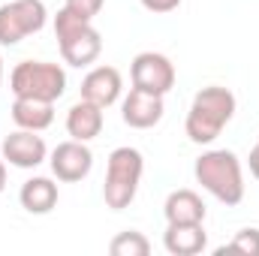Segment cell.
<instances>
[{"label": "cell", "instance_id": "obj_11", "mask_svg": "<svg viewBox=\"0 0 259 256\" xmlns=\"http://www.w3.org/2000/svg\"><path fill=\"white\" fill-rule=\"evenodd\" d=\"M121 91H124V78L115 66H94L81 78V100H88L100 109H109L112 103H118Z\"/></svg>", "mask_w": 259, "mask_h": 256}, {"label": "cell", "instance_id": "obj_15", "mask_svg": "<svg viewBox=\"0 0 259 256\" xmlns=\"http://www.w3.org/2000/svg\"><path fill=\"white\" fill-rule=\"evenodd\" d=\"M166 223H202L205 220V202L196 190H172L163 205Z\"/></svg>", "mask_w": 259, "mask_h": 256}, {"label": "cell", "instance_id": "obj_14", "mask_svg": "<svg viewBox=\"0 0 259 256\" xmlns=\"http://www.w3.org/2000/svg\"><path fill=\"white\" fill-rule=\"evenodd\" d=\"M66 133L78 142H91L103 133V109L88 103V100H78L69 112H66Z\"/></svg>", "mask_w": 259, "mask_h": 256}, {"label": "cell", "instance_id": "obj_22", "mask_svg": "<svg viewBox=\"0 0 259 256\" xmlns=\"http://www.w3.org/2000/svg\"><path fill=\"white\" fill-rule=\"evenodd\" d=\"M6 190V160L0 157V193Z\"/></svg>", "mask_w": 259, "mask_h": 256}, {"label": "cell", "instance_id": "obj_16", "mask_svg": "<svg viewBox=\"0 0 259 256\" xmlns=\"http://www.w3.org/2000/svg\"><path fill=\"white\" fill-rule=\"evenodd\" d=\"M58 199H61V193L52 178H30L18 190V202L27 214H49L58 205Z\"/></svg>", "mask_w": 259, "mask_h": 256}, {"label": "cell", "instance_id": "obj_3", "mask_svg": "<svg viewBox=\"0 0 259 256\" xmlns=\"http://www.w3.org/2000/svg\"><path fill=\"white\" fill-rule=\"evenodd\" d=\"M55 36H58V46H61V58L69 66H78V69L91 66L103 52L100 30L88 18L75 15L66 6L58 9V15H55Z\"/></svg>", "mask_w": 259, "mask_h": 256}, {"label": "cell", "instance_id": "obj_12", "mask_svg": "<svg viewBox=\"0 0 259 256\" xmlns=\"http://www.w3.org/2000/svg\"><path fill=\"white\" fill-rule=\"evenodd\" d=\"M163 247L172 256H196L208 247L202 223H169L163 232Z\"/></svg>", "mask_w": 259, "mask_h": 256}, {"label": "cell", "instance_id": "obj_24", "mask_svg": "<svg viewBox=\"0 0 259 256\" xmlns=\"http://www.w3.org/2000/svg\"><path fill=\"white\" fill-rule=\"evenodd\" d=\"M256 145H259V142H256Z\"/></svg>", "mask_w": 259, "mask_h": 256}, {"label": "cell", "instance_id": "obj_9", "mask_svg": "<svg viewBox=\"0 0 259 256\" xmlns=\"http://www.w3.org/2000/svg\"><path fill=\"white\" fill-rule=\"evenodd\" d=\"M3 160L15 169H36L46 157L49 148L42 142V136H36L33 130H15L3 139Z\"/></svg>", "mask_w": 259, "mask_h": 256}, {"label": "cell", "instance_id": "obj_21", "mask_svg": "<svg viewBox=\"0 0 259 256\" xmlns=\"http://www.w3.org/2000/svg\"><path fill=\"white\" fill-rule=\"evenodd\" d=\"M247 163H250V175H253V178L259 181V145H253V151H250Z\"/></svg>", "mask_w": 259, "mask_h": 256}, {"label": "cell", "instance_id": "obj_13", "mask_svg": "<svg viewBox=\"0 0 259 256\" xmlns=\"http://www.w3.org/2000/svg\"><path fill=\"white\" fill-rule=\"evenodd\" d=\"M12 121H15L18 130L42 133V130L52 127V121H55V103L30 100V97H15V103H12Z\"/></svg>", "mask_w": 259, "mask_h": 256}, {"label": "cell", "instance_id": "obj_10", "mask_svg": "<svg viewBox=\"0 0 259 256\" xmlns=\"http://www.w3.org/2000/svg\"><path fill=\"white\" fill-rule=\"evenodd\" d=\"M163 112H166L163 109V97L148 94V91H139V88H133L127 97H124V103H121V118L133 130L157 127L163 121Z\"/></svg>", "mask_w": 259, "mask_h": 256}, {"label": "cell", "instance_id": "obj_20", "mask_svg": "<svg viewBox=\"0 0 259 256\" xmlns=\"http://www.w3.org/2000/svg\"><path fill=\"white\" fill-rule=\"evenodd\" d=\"M142 6L154 15H166V12H175L181 6V0H142Z\"/></svg>", "mask_w": 259, "mask_h": 256}, {"label": "cell", "instance_id": "obj_6", "mask_svg": "<svg viewBox=\"0 0 259 256\" xmlns=\"http://www.w3.org/2000/svg\"><path fill=\"white\" fill-rule=\"evenodd\" d=\"M46 3L42 0H12L0 6V46H18L24 36L39 33L46 27Z\"/></svg>", "mask_w": 259, "mask_h": 256}, {"label": "cell", "instance_id": "obj_2", "mask_svg": "<svg viewBox=\"0 0 259 256\" xmlns=\"http://www.w3.org/2000/svg\"><path fill=\"white\" fill-rule=\"evenodd\" d=\"M196 181L211 193L217 202L223 205H238L244 199V172H241V160L226 151V148H217V151H205L193 166Z\"/></svg>", "mask_w": 259, "mask_h": 256}, {"label": "cell", "instance_id": "obj_1", "mask_svg": "<svg viewBox=\"0 0 259 256\" xmlns=\"http://www.w3.org/2000/svg\"><path fill=\"white\" fill-rule=\"evenodd\" d=\"M232 115H235V94L229 88L208 84V88H202L193 97L187 121H184V130H187L190 142L211 145L223 133V127L232 121Z\"/></svg>", "mask_w": 259, "mask_h": 256}, {"label": "cell", "instance_id": "obj_5", "mask_svg": "<svg viewBox=\"0 0 259 256\" xmlns=\"http://www.w3.org/2000/svg\"><path fill=\"white\" fill-rule=\"evenodd\" d=\"M9 91L15 97H30V100H46L55 103L66 91V72L61 64L49 61H21L9 72Z\"/></svg>", "mask_w": 259, "mask_h": 256}, {"label": "cell", "instance_id": "obj_23", "mask_svg": "<svg viewBox=\"0 0 259 256\" xmlns=\"http://www.w3.org/2000/svg\"><path fill=\"white\" fill-rule=\"evenodd\" d=\"M0 88H3V58H0Z\"/></svg>", "mask_w": 259, "mask_h": 256}, {"label": "cell", "instance_id": "obj_18", "mask_svg": "<svg viewBox=\"0 0 259 256\" xmlns=\"http://www.w3.org/2000/svg\"><path fill=\"white\" fill-rule=\"evenodd\" d=\"M226 250H232V253H244V256H259V229H241V232H235V238H232V244L229 247H220L217 253H226Z\"/></svg>", "mask_w": 259, "mask_h": 256}, {"label": "cell", "instance_id": "obj_19", "mask_svg": "<svg viewBox=\"0 0 259 256\" xmlns=\"http://www.w3.org/2000/svg\"><path fill=\"white\" fill-rule=\"evenodd\" d=\"M103 3H106V0H66L64 6H66V9H72L75 15H81V18L94 21V15H100Z\"/></svg>", "mask_w": 259, "mask_h": 256}, {"label": "cell", "instance_id": "obj_17", "mask_svg": "<svg viewBox=\"0 0 259 256\" xmlns=\"http://www.w3.org/2000/svg\"><path fill=\"white\" fill-rule=\"evenodd\" d=\"M109 253L112 256H148L151 253V241L136 232V229H127V232H118L109 244Z\"/></svg>", "mask_w": 259, "mask_h": 256}, {"label": "cell", "instance_id": "obj_7", "mask_svg": "<svg viewBox=\"0 0 259 256\" xmlns=\"http://www.w3.org/2000/svg\"><path fill=\"white\" fill-rule=\"evenodd\" d=\"M130 78H133V88L166 97L175 88V64L160 52H142L133 58Z\"/></svg>", "mask_w": 259, "mask_h": 256}, {"label": "cell", "instance_id": "obj_4", "mask_svg": "<svg viewBox=\"0 0 259 256\" xmlns=\"http://www.w3.org/2000/svg\"><path fill=\"white\" fill-rule=\"evenodd\" d=\"M145 172V157L136 148H115L106 163V184H103V199L112 211H124L139 193V181Z\"/></svg>", "mask_w": 259, "mask_h": 256}, {"label": "cell", "instance_id": "obj_8", "mask_svg": "<svg viewBox=\"0 0 259 256\" xmlns=\"http://www.w3.org/2000/svg\"><path fill=\"white\" fill-rule=\"evenodd\" d=\"M52 172L58 181L64 184H75L81 178L91 175L94 169V154L88 148V142H78V139H69V142H61L55 151H52Z\"/></svg>", "mask_w": 259, "mask_h": 256}]
</instances>
